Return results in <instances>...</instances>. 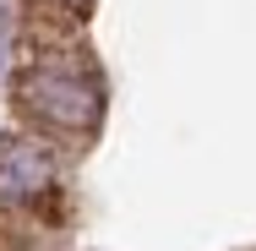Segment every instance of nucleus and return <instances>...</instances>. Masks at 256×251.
Returning a JSON list of instances; mask_svg holds the SVG:
<instances>
[{
	"label": "nucleus",
	"instance_id": "nucleus-1",
	"mask_svg": "<svg viewBox=\"0 0 256 251\" xmlns=\"http://www.w3.org/2000/svg\"><path fill=\"white\" fill-rule=\"evenodd\" d=\"M11 104L60 137H88L104 115V82L93 60L76 50H38V60H22L11 77Z\"/></svg>",
	"mask_w": 256,
	"mask_h": 251
},
{
	"label": "nucleus",
	"instance_id": "nucleus-2",
	"mask_svg": "<svg viewBox=\"0 0 256 251\" xmlns=\"http://www.w3.org/2000/svg\"><path fill=\"white\" fill-rule=\"evenodd\" d=\"M54 180H60V164H54L50 142H38L28 131H6L0 137V207L54 202Z\"/></svg>",
	"mask_w": 256,
	"mask_h": 251
},
{
	"label": "nucleus",
	"instance_id": "nucleus-3",
	"mask_svg": "<svg viewBox=\"0 0 256 251\" xmlns=\"http://www.w3.org/2000/svg\"><path fill=\"white\" fill-rule=\"evenodd\" d=\"M44 6H60V11H71V17H82V11H88V0H44Z\"/></svg>",
	"mask_w": 256,
	"mask_h": 251
}]
</instances>
